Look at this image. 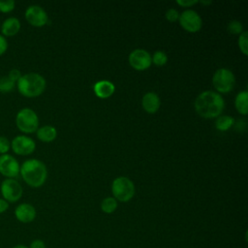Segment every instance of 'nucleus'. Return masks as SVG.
<instances>
[{"label": "nucleus", "instance_id": "1", "mask_svg": "<svg viewBox=\"0 0 248 248\" xmlns=\"http://www.w3.org/2000/svg\"><path fill=\"white\" fill-rule=\"evenodd\" d=\"M196 111L204 118H213L221 114L224 108L222 96L214 91L205 90L199 94L195 100Z\"/></svg>", "mask_w": 248, "mask_h": 248}, {"label": "nucleus", "instance_id": "2", "mask_svg": "<svg viewBox=\"0 0 248 248\" xmlns=\"http://www.w3.org/2000/svg\"><path fill=\"white\" fill-rule=\"evenodd\" d=\"M19 174L29 186L38 188L45 183L47 170L42 161L38 159H28L21 164Z\"/></svg>", "mask_w": 248, "mask_h": 248}, {"label": "nucleus", "instance_id": "3", "mask_svg": "<svg viewBox=\"0 0 248 248\" xmlns=\"http://www.w3.org/2000/svg\"><path fill=\"white\" fill-rule=\"evenodd\" d=\"M16 87L18 92L25 97H37L44 92L46 79L37 73L24 74L16 81Z\"/></svg>", "mask_w": 248, "mask_h": 248}, {"label": "nucleus", "instance_id": "4", "mask_svg": "<svg viewBox=\"0 0 248 248\" xmlns=\"http://www.w3.org/2000/svg\"><path fill=\"white\" fill-rule=\"evenodd\" d=\"M16 127L23 133L31 134L37 131L39 126V118L37 113L30 108H23L16 113Z\"/></svg>", "mask_w": 248, "mask_h": 248}, {"label": "nucleus", "instance_id": "5", "mask_svg": "<svg viewBox=\"0 0 248 248\" xmlns=\"http://www.w3.org/2000/svg\"><path fill=\"white\" fill-rule=\"evenodd\" d=\"M111 190L114 199L120 202H128L133 198L135 194L134 183L125 176H119L115 178L112 182Z\"/></svg>", "mask_w": 248, "mask_h": 248}, {"label": "nucleus", "instance_id": "6", "mask_svg": "<svg viewBox=\"0 0 248 248\" xmlns=\"http://www.w3.org/2000/svg\"><path fill=\"white\" fill-rule=\"evenodd\" d=\"M212 82L219 92L228 93L233 88L235 78L231 70L227 68H220L215 71Z\"/></svg>", "mask_w": 248, "mask_h": 248}, {"label": "nucleus", "instance_id": "7", "mask_svg": "<svg viewBox=\"0 0 248 248\" xmlns=\"http://www.w3.org/2000/svg\"><path fill=\"white\" fill-rule=\"evenodd\" d=\"M0 192L2 198L8 202H17L23 193L19 182L15 178H5L0 185Z\"/></svg>", "mask_w": 248, "mask_h": 248}, {"label": "nucleus", "instance_id": "8", "mask_svg": "<svg viewBox=\"0 0 248 248\" xmlns=\"http://www.w3.org/2000/svg\"><path fill=\"white\" fill-rule=\"evenodd\" d=\"M11 148L16 154L25 156L34 152L36 143L30 137L25 135H18L12 140Z\"/></svg>", "mask_w": 248, "mask_h": 248}, {"label": "nucleus", "instance_id": "9", "mask_svg": "<svg viewBox=\"0 0 248 248\" xmlns=\"http://www.w3.org/2000/svg\"><path fill=\"white\" fill-rule=\"evenodd\" d=\"M18 161L11 154L0 155V173L7 178H16L19 174Z\"/></svg>", "mask_w": 248, "mask_h": 248}, {"label": "nucleus", "instance_id": "10", "mask_svg": "<svg viewBox=\"0 0 248 248\" xmlns=\"http://www.w3.org/2000/svg\"><path fill=\"white\" fill-rule=\"evenodd\" d=\"M179 22L181 26L189 32H197L202 27V18L200 15L191 9L185 10L179 15Z\"/></svg>", "mask_w": 248, "mask_h": 248}, {"label": "nucleus", "instance_id": "11", "mask_svg": "<svg viewBox=\"0 0 248 248\" xmlns=\"http://www.w3.org/2000/svg\"><path fill=\"white\" fill-rule=\"evenodd\" d=\"M25 18L33 26H43L47 22V15L46 11L38 5H31L25 10Z\"/></svg>", "mask_w": 248, "mask_h": 248}, {"label": "nucleus", "instance_id": "12", "mask_svg": "<svg viewBox=\"0 0 248 248\" xmlns=\"http://www.w3.org/2000/svg\"><path fill=\"white\" fill-rule=\"evenodd\" d=\"M129 62L137 70H144L151 65V56L148 51L142 48L134 49L129 55Z\"/></svg>", "mask_w": 248, "mask_h": 248}, {"label": "nucleus", "instance_id": "13", "mask_svg": "<svg viewBox=\"0 0 248 248\" xmlns=\"http://www.w3.org/2000/svg\"><path fill=\"white\" fill-rule=\"evenodd\" d=\"M15 216L20 223H31L36 218V209L32 204L22 202L16 207Z\"/></svg>", "mask_w": 248, "mask_h": 248}, {"label": "nucleus", "instance_id": "14", "mask_svg": "<svg viewBox=\"0 0 248 248\" xmlns=\"http://www.w3.org/2000/svg\"><path fill=\"white\" fill-rule=\"evenodd\" d=\"M19 29H20V21L17 17H15V16L7 17L0 25L1 35H3L5 38L17 34Z\"/></svg>", "mask_w": 248, "mask_h": 248}, {"label": "nucleus", "instance_id": "15", "mask_svg": "<svg viewBox=\"0 0 248 248\" xmlns=\"http://www.w3.org/2000/svg\"><path fill=\"white\" fill-rule=\"evenodd\" d=\"M141 104L147 112H155L160 107V98L155 92H147L143 95Z\"/></svg>", "mask_w": 248, "mask_h": 248}, {"label": "nucleus", "instance_id": "16", "mask_svg": "<svg viewBox=\"0 0 248 248\" xmlns=\"http://www.w3.org/2000/svg\"><path fill=\"white\" fill-rule=\"evenodd\" d=\"M94 91L97 96L101 98H108L113 93L114 85L109 80H100L94 84Z\"/></svg>", "mask_w": 248, "mask_h": 248}, {"label": "nucleus", "instance_id": "17", "mask_svg": "<svg viewBox=\"0 0 248 248\" xmlns=\"http://www.w3.org/2000/svg\"><path fill=\"white\" fill-rule=\"evenodd\" d=\"M36 134H37V138L40 140L45 141V142H49V141H52L56 138L57 132L53 126L45 125V126L38 128L36 131Z\"/></svg>", "mask_w": 248, "mask_h": 248}, {"label": "nucleus", "instance_id": "18", "mask_svg": "<svg viewBox=\"0 0 248 248\" xmlns=\"http://www.w3.org/2000/svg\"><path fill=\"white\" fill-rule=\"evenodd\" d=\"M247 100H248V91L247 90H243V91H240L237 93V95L235 97L234 105H235V108L238 112H240L242 114L247 113V111H248Z\"/></svg>", "mask_w": 248, "mask_h": 248}, {"label": "nucleus", "instance_id": "19", "mask_svg": "<svg viewBox=\"0 0 248 248\" xmlns=\"http://www.w3.org/2000/svg\"><path fill=\"white\" fill-rule=\"evenodd\" d=\"M234 123V120L230 115H222L219 116L215 121V126L220 131H226L230 129Z\"/></svg>", "mask_w": 248, "mask_h": 248}, {"label": "nucleus", "instance_id": "20", "mask_svg": "<svg viewBox=\"0 0 248 248\" xmlns=\"http://www.w3.org/2000/svg\"><path fill=\"white\" fill-rule=\"evenodd\" d=\"M16 82L12 80L8 76H3L0 78V93H9L15 89Z\"/></svg>", "mask_w": 248, "mask_h": 248}, {"label": "nucleus", "instance_id": "21", "mask_svg": "<svg viewBox=\"0 0 248 248\" xmlns=\"http://www.w3.org/2000/svg\"><path fill=\"white\" fill-rule=\"evenodd\" d=\"M117 207V202L112 197H108L104 199L101 202V209L105 213H112Z\"/></svg>", "mask_w": 248, "mask_h": 248}, {"label": "nucleus", "instance_id": "22", "mask_svg": "<svg viewBox=\"0 0 248 248\" xmlns=\"http://www.w3.org/2000/svg\"><path fill=\"white\" fill-rule=\"evenodd\" d=\"M151 60L152 62H154L156 65L158 66H162V65H165L168 61V56L167 54L162 51V50H157L154 52L153 56L151 57Z\"/></svg>", "mask_w": 248, "mask_h": 248}, {"label": "nucleus", "instance_id": "23", "mask_svg": "<svg viewBox=\"0 0 248 248\" xmlns=\"http://www.w3.org/2000/svg\"><path fill=\"white\" fill-rule=\"evenodd\" d=\"M247 39H248V33L247 31H242L239 35V38H238V46H239V48L240 50L245 54L247 55L248 54V42H247Z\"/></svg>", "mask_w": 248, "mask_h": 248}, {"label": "nucleus", "instance_id": "24", "mask_svg": "<svg viewBox=\"0 0 248 248\" xmlns=\"http://www.w3.org/2000/svg\"><path fill=\"white\" fill-rule=\"evenodd\" d=\"M242 24L238 20H231L227 26L228 31L232 34H240L242 32Z\"/></svg>", "mask_w": 248, "mask_h": 248}, {"label": "nucleus", "instance_id": "25", "mask_svg": "<svg viewBox=\"0 0 248 248\" xmlns=\"http://www.w3.org/2000/svg\"><path fill=\"white\" fill-rule=\"evenodd\" d=\"M16 2L14 0H0V12L7 14L15 9Z\"/></svg>", "mask_w": 248, "mask_h": 248}, {"label": "nucleus", "instance_id": "26", "mask_svg": "<svg viewBox=\"0 0 248 248\" xmlns=\"http://www.w3.org/2000/svg\"><path fill=\"white\" fill-rule=\"evenodd\" d=\"M11 149V141L8 138L4 136H0V155L7 154Z\"/></svg>", "mask_w": 248, "mask_h": 248}, {"label": "nucleus", "instance_id": "27", "mask_svg": "<svg viewBox=\"0 0 248 248\" xmlns=\"http://www.w3.org/2000/svg\"><path fill=\"white\" fill-rule=\"evenodd\" d=\"M178 17H179V14L175 9L170 8L166 12V18L170 21H175L178 19Z\"/></svg>", "mask_w": 248, "mask_h": 248}, {"label": "nucleus", "instance_id": "28", "mask_svg": "<svg viewBox=\"0 0 248 248\" xmlns=\"http://www.w3.org/2000/svg\"><path fill=\"white\" fill-rule=\"evenodd\" d=\"M7 76H8L12 80H14L15 82H16V81L19 79V78L21 77V73H20V71L17 70V69H12V70L9 71V73H8Z\"/></svg>", "mask_w": 248, "mask_h": 248}, {"label": "nucleus", "instance_id": "29", "mask_svg": "<svg viewBox=\"0 0 248 248\" xmlns=\"http://www.w3.org/2000/svg\"><path fill=\"white\" fill-rule=\"evenodd\" d=\"M8 48V41L7 39L0 34V56L3 55Z\"/></svg>", "mask_w": 248, "mask_h": 248}, {"label": "nucleus", "instance_id": "30", "mask_svg": "<svg viewBox=\"0 0 248 248\" xmlns=\"http://www.w3.org/2000/svg\"><path fill=\"white\" fill-rule=\"evenodd\" d=\"M29 248H46V243L41 239H35L30 243Z\"/></svg>", "mask_w": 248, "mask_h": 248}, {"label": "nucleus", "instance_id": "31", "mask_svg": "<svg viewBox=\"0 0 248 248\" xmlns=\"http://www.w3.org/2000/svg\"><path fill=\"white\" fill-rule=\"evenodd\" d=\"M198 0H176V3L181 5V6H185V7H190L196 3H198Z\"/></svg>", "mask_w": 248, "mask_h": 248}, {"label": "nucleus", "instance_id": "32", "mask_svg": "<svg viewBox=\"0 0 248 248\" xmlns=\"http://www.w3.org/2000/svg\"><path fill=\"white\" fill-rule=\"evenodd\" d=\"M9 208V202L3 198H0V214L6 212Z\"/></svg>", "mask_w": 248, "mask_h": 248}, {"label": "nucleus", "instance_id": "33", "mask_svg": "<svg viewBox=\"0 0 248 248\" xmlns=\"http://www.w3.org/2000/svg\"><path fill=\"white\" fill-rule=\"evenodd\" d=\"M13 248H29V247H27L26 245H23V244H16Z\"/></svg>", "mask_w": 248, "mask_h": 248}, {"label": "nucleus", "instance_id": "34", "mask_svg": "<svg viewBox=\"0 0 248 248\" xmlns=\"http://www.w3.org/2000/svg\"><path fill=\"white\" fill-rule=\"evenodd\" d=\"M202 3H204V4H210L211 1H202Z\"/></svg>", "mask_w": 248, "mask_h": 248}]
</instances>
